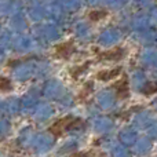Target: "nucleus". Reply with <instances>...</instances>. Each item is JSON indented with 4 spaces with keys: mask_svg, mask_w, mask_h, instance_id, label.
I'll use <instances>...</instances> for the list:
<instances>
[{
    "mask_svg": "<svg viewBox=\"0 0 157 157\" xmlns=\"http://www.w3.org/2000/svg\"><path fill=\"white\" fill-rule=\"evenodd\" d=\"M106 15H108L106 11H91V13L88 14V18L95 22V21H101V19L105 18Z\"/></svg>",
    "mask_w": 157,
    "mask_h": 157,
    "instance_id": "obj_7",
    "label": "nucleus"
},
{
    "mask_svg": "<svg viewBox=\"0 0 157 157\" xmlns=\"http://www.w3.org/2000/svg\"><path fill=\"white\" fill-rule=\"evenodd\" d=\"M13 90V84H11V80L7 77H0V91L2 92H8Z\"/></svg>",
    "mask_w": 157,
    "mask_h": 157,
    "instance_id": "obj_6",
    "label": "nucleus"
},
{
    "mask_svg": "<svg viewBox=\"0 0 157 157\" xmlns=\"http://www.w3.org/2000/svg\"><path fill=\"white\" fill-rule=\"evenodd\" d=\"M72 121H73V117H72V116H66V117H63V119L57 120V121H55L54 124L50 127L48 131L55 136V138H59V136H62L66 131L71 130Z\"/></svg>",
    "mask_w": 157,
    "mask_h": 157,
    "instance_id": "obj_1",
    "label": "nucleus"
},
{
    "mask_svg": "<svg viewBox=\"0 0 157 157\" xmlns=\"http://www.w3.org/2000/svg\"><path fill=\"white\" fill-rule=\"evenodd\" d=\"M120 73H121V68H114V69H112V71L99 72L97 77H98V80H101V81H109V80H112V78L117 77Z\"/></svg>",
    "mask_w": 157,
    "mask_h": 157,
    "instance_id": "obj_5",
    "label": "nucleus"
},
{
    "mask_svg": "<svg viewBox=\"0 0 157 157\" xmlns=\"http://www.w3.org/2000/svg\"><path fill=\"white\" fill-rule=\"evenodd\" d=\"M113 88L116 90V94H117V98H119V99H124V98H127L128 94H130L127 76L124 75L121 80H119L116 84H113Z\"/></svg>",
    "mask_w": 157,
    "mask_h": 157,
    "instance_id": "obj_2",
    "label": "nucleus"
},
{
    "mask_svg": "<svg viewBox=\"0 0 157 157\" xmlns=\"http://www.w3.org/2000/svg\"><path fill=\"white\" fill-rule=\"evenodd\" d=\"M123 57H124V50L123 48H113L99 54L101 61H119Z\"/></svg>",
    "mask_w": 157,
    "mask_h": 157,
    "instance_id": "obj_4",
    "label": "nucleus"
},
{
    "mask_svg": "<svg viewBox=\"0 0 157 157\" xmlns=\"http://www.w3.org/2000/svg\"><path fill=\"white\" fill-rule=\"evenodd\" d=\"M145 95H152V94H156L157 92V84L156 83H146L145 88L142 90Z\"/></svg>",
    "mask_w": 157,
    "mask_h": 157,
    "instance_id": "obj_8",
    "label": "nucleus"
},
{
    "mask_svg": "<svg viewBox=\"0 0 157 157\" xmlns=\"http://www.w3.org/2000/svg\"><path fill=\"white\" fill-rule=\"evenodd\" d=\"M88 66V63L87 65H83V66H80V68H76V69H72V76H75V77H77L78 75L81 73V71H84V69Z\"/></svg>",
    "mask_w": 157,
    "mask_h": 157,
    "instance_id": "obj_9",
    "label": "nucleus"
},
{
    "mask_svg": "<svg viewBox=\"0 0 157 157\" xmlns=\"http://www.w3.org/2000/svg\"><path fill=\"white\" fill-rule=\"evenodd\" d=\"M75 50V43L73 41H66L59 46L55 47V55L59 58H69Z\"/></svg>",
    "mask_w": 157,
    "mask_h": 157,
    "instance_id": "obj_3",
    "label": "nucleus"
}]
</instances>
